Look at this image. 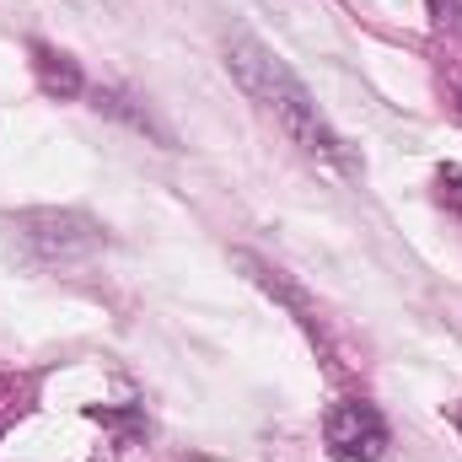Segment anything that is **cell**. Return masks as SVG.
Segmentation results:
<instances>
[{
  "mask_svg": "<svg viewBox=\"0 0 462 462\" xmlns=\"http://www.w3.org/2000/svg\"><path fill=\"white\" fill-rule=\"evenodd\" d=\"M221 54H226L231 81L291 134V145H296L301 156H312V162H323V167H334V172H355V156H349L345 134L328 124V114L318 108V97L307 92V81H301L263 38H253L247 27H231L226 38H221Z\"/></svg>",
  "mask_w": 462,
  "mask_h": 462,
  "instance_id": "cell-1",
  "label": "cell"
},
{
  "mask_svg": "<svg viewBox=\"0 0 462 462\" xmlns=\"http://www.w3.org/2000/svg\"><path fill=\"white\" fill-rule=\"evenodd\" d=\"M11 242L32 269H70V263L92 258L108 236L81 210H22L11 221Z\"/></svg>",
  "mask_w": 462,
  "mask_h": 462,
  "instance_id": "cell-2",
  "label": "cell"
},
{
  "mask_svg": "<svg viewBox=\"0 0 462 462\" xmlns=\"http://www.w3.org/2000/svg\"><path fill=\"white\" fill-rule=\"evenodd\" d=\"M323 447L334 462H382L393 447V430L376 403L365 398H339L323 414Z\"/></svg>",
  "mask_w": 462,
  "mask_h": 462,
  "instance_id": "cell-3",
  "label": "cell"
},
{
  "mask_svg": "<svg viewBox=\"0 0 462 462\" xmlns=\"http://www.w3.org/2000/svg\"><path fill=\"white\" fill-rule=\"evenodd\" d=\"M27 54H32V76H38V87H43L49 97L70 103V97H81V92H87V76H81V65H76L65 49H54V43L32 38V43H27Z\"/></svg>",
  "mask_w": 462,
  "mask_h": 462,
  "instance_id": "cell-4",
  "label": "cell"
},
{
  "mask_svg": "<svg viewBox=\"0 0 462 462\" xmlns=\"http://www.w3.org/2000/svg\"><path fill=\"white\" fill-rule=\"evenodd\" d=\"M236 263H242V269H247V274H253V280H258V285H263L274 301H280V307H291V312H296V323H301L312 339H323V323H318V312H312V307H307V296H301V291L285 280V269H274V263H263V258H253V253H236Z\"/></svg>",
  "mask_w": 462,
  "mask_h": 462,
  "instance_id": "cell-5",
  "label": "cell"
},
{
  "mask_svg": "<svg viewBox=\"0 0 462 462\" xmlns=\"http://www.w3.org/2000/svg\"><path fill=\"white\" fill-rule=\"evenodd\" d=\"M92 108L124 118L129 129H140V134H151V140H162V145H172V129H167V124H156L151 108H134V97H124V92H114V87H97V92H92Z\"/></svg>",
  "mask_w": 462,
  "mask_h": 462,
  "instance_id": "cell-6",
  "label": "cell"
},
{
  "mask_svg": "<svg viewBox=\"0 0 462 462\" xmlns=\"http://www.w3.org/2000/svg\"><path fill=\"white\" fill-rule=\"evenodd\" d=\"M447 414H452V425H457V430H462V398H457V403H452V409H447Z\"/></svg>",
  "mask_w": 462,
  "mask_h": 462,
  "instance_id": "cell-7",
  "label": "cell"
},
{
  "mask_svg": "<svg viewBox=\"0 0 462 462\" xmlns=\"http://www.w3.org/2000/svg\"><path fill=\"white\" fill-rule=\"evenodd\" d=\"M457 108H462V103H457Z\"/></svg>",
  "mask_w": 462,
  "mask_h": 462,
  "instance_id": "cell-8",
  "label": "cell"
}]
</instances>
